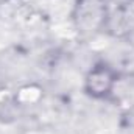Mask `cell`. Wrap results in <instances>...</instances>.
<instances>
[{
  "label": "cell",
  "instance_id": "cell-2",
  "mask_svg": "<svg viewBox=\"0 0 134 134\" xmlns=\"http://www.w3.org/2000/svg\"><path fill=\"white\" fill-rule=\"evenodd\" d=\"M72 17L80 34L94 36L100 33L108 20L106 0H76Z\"/></svg>",
  "mask_w": 134,
  "mask_h": 134
},
{
  "label": "cell",
  "instance_id": "cell-1",
  "mask_svg": "<svg viewBox=\"0 0 134 134\" xmlns=\"http://www.w3.org/2000/svg\"><path fill=\"white\" fill-rule=\"evenodd\" d=\"M119 72L104 61L95 63L91 67L83 80V91L92 100L104 101L114 95L119 84Z\"/></svg>",
  "mask_w": 134,
  "mask_h": 134
}]
</instances>
